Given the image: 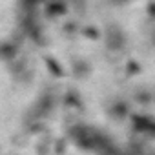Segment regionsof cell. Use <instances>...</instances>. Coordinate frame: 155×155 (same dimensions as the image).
<instances>
[{
    "label": "cell",
    "mask_w": 155,
    "mask_h": 155,
    "mask_svg": "<svg viewBox=\"0 0 155 155\" xmlns=\"http://www.w3.org/2000/svg\"><path fill=\"white\" fill-rule=\"evenodd\" d=\"M69 137L81 150H95L97 146V130H91L84 124H75L69 128Z\"/></svg>",
    "instance_id": "1"
},
{
    "label": "cell",
    "mask_w": 155,
    "mask_h": 155,
    "mask_svg": "<svg viewBox=\"0 0 155 155\" xmlns=\"http://www.w3.org/2000/svg\"><path fill=\"white\" fill-rule=\"evenodd\" d=\"M104 42H106V48L110 51H122L126 48V33L124 29L119 26V24H110L106 29H104Z\"/></svg>",
    "instance_id": "2"
},
{
    "label": "cell",
    "mask_w": 155,
    "mask_h": 155,
    "mask_svg": "<svg viewBox=\"0 0 155 155\" xmlns=\"http://www.w3.org/2000/svg\"><path fill=\"white\" fill-rule=\"evenodd\" d=\"M131 126L137 133H142L150 139H155V119L153 117L135 113V115H131Z\"/></svg>",
    "instance_id": "3"
},
{
    "label": "cell",
    "mask_w": 155,
    "mask_h": 155,
    "mask_svg": "<svg viewBox=\"0 0 155 155\" xmlns=\"http://www.w3.org/2000/svg\"><path fill=\"white\" fill-rule=\"evenodd\" d=\"M106 111L108 115L113 119V120H124L128 115H130V102L126 99H120V97H115L108 102L106 106Z\"/></svg>",
    "instance_id": "4"
},
{
    "label": "cell",
    "mask_w": 155,
    "mask_h": 155,
    "mask_svg": "<svg viewBox=\"0 0 155 155\" xmlns=\"http://www.w3.org/2000/svg\"><path fill=\"white\" fill-rule=\"evenodd\" d=\"M53 110H55V97L51 93H42L37 99V102H35V113H37V117L38 119L40 117H48Z\"/></svg>",
    "instance_id": "5"
},
{
    "label": "cell",
    "mask_w": 155,
    "mask_h": 155,
    "mask_svg": "<svg viewBox=\"0 0 155 155\" xmlns=\"http://www.w3.org/2000/svg\"><path fill=\"white\" fill-rule=\"evenodd\" d=\"M71 68H73V73L79 77V79H86V77L90 75V71H91L90 64H88L84 58H73Z\"/></svg>",
    "instance_id": "6"
},
{
    "label": "cell",
    "mask_w": 155,
    "mask_h": 155,
    "mask_svg": "<svg viewBox=\"0 0 155 155\" xmlns=\"http://www.w3.org/2000/svg\"><path fill=\"white\" fill-rule=\"evenodd\" d=\"M2 57H4L6 62H15L17 57H18V46H17L15 42L6 40V42L2 44Z\"/></svg>",
    "instance_id": "7"
},
{
    "label": "cell",
    "mask_w": 155,
    "mask_h": 155,
    "mask_svg": "<svg viewBox=\"0 0 155 155\" xmlns=\"http://www.w3.org/2000/svg\"><path fill=\"white\" fill-rule=\"evenodd\" d=\"M122 150H124V155H146V148H144V144L139 142V140L128 142Z\"/></svg>",
    "instance_id": "8"
},
{
    "label": "cell",
    "mask_w": 155,
    "mask_h": 155,
    "mask_svg": "<svg viewBox=\"0 0 155 155\" xmlns=\"http://www.w3.org/2000/svg\"><path fill=\"white\" fill-rule=\"evenodd\" d=\"M46 13H48V17H60V15H64L66 13V4H58V2H55V4H48L46 6Z\"/></svg>",
    "instance_id": "9"
},
{
    "label": "cell",
    "mask_w": 155,
    "mask_h": 155,
    "mask_svg": "<svg viewBox=\"0 0 155 155\" xmlns=\"http://www.w3.org/2000/svg\"><path fill=\"white\" fill-rule=\"evenodd\" d=\"M133 99H135V102H139V104H150L151 99H153V95H151L146 88H139V90L135 91Z\"/></svg>",
    "instance_id": "10"
},
{
    "label": "cell",
    "mask_w": 155,
    "mask_h": 155,
    "mask_svg": "<svg viewBox=\"0 0 155 155\" xmlns=\"http://www.w3.org/2000/svg\"><path fill=\"white\" fill-rule=\"evenodd\" d=\"M66 102H68V106H77V108H81L79 93L73 91V90H69V91H68V95H66Z\"/></svg>",
    "instance_id": "11"
},
{
    "label": "cell",
    "mask_w": 155,
    "mask_h": 155,
    "mask_svg": "<svg viewBox=\"0 0 155 155\" xmlns=\"http://www.w3.org/2000/svg\"><path fill=\"white\" fill-rule=\"evenodd\" d=\"M48 66H49V69L53 71V75H58V77L62 75V68H60L53 58H48Z\"/></svg>",
    "instance_id": "12"
},
{
    "label": "cell",
    "mask_w": 155,
    "mask_h": 155,
    "mask_svg": "<svg viewBox=\"0 0 155 155\" xmlns=\"http://www.w3.org/2000/svg\"><path fill=\"white\" fill-rule=\"evenodd\" d=\"M153 40H155V35H153Z\"/></svg>",
    "instance_id": "13"
}]
</instances>
